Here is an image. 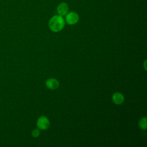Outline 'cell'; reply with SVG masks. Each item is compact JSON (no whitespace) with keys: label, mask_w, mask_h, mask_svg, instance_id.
<instances>
[{"label":"cell","mask_w":147,"mask_h":147,"mask_svg":"<svg viewBox=\"0 0 147 147\" xmlns=\"http://www.w3.org/2000/svg\"><path fill=\"white\" fill-rule=\"evenodd\" d=\"M138 125L142 129V130H146V127H147V124H146V118L144 117L142 118L140 121L138 123Z\"/></svg>","instance_id":"7"},{"label":"cell","mask_w":147,"mask_h":147,"mask_svg":"<svg viewBox=\"0 0 147 147\" xmlns=\"http://www.w3.org/2000/svg\"><path fill=\"white\" fill-rule=\"evenodd\" d=\"M65 22L63 17L57 14L51 18L48 22V26L52 32H59L64 28Z\"/></svg>","instance_id":"1"},{"label":"cell","mask_w":147,"mask_h":147,"mask_svg":"<svg viewBox=\"0 0 147 147\" xmlns=\"http://www.w3.org/2000/svg\"><path fill=\"white\" fill-rule=\"evenodd\" d=\"M79 20V14L75 11L68 12L65 15V22L68 25H74L76 24Z\"/></svg>","instance_id":"2"},{"label":"cell","mask_w":147,"mask_h":147,"mask_svg":"<svg viewBox=\"0 0 147 147\" xmlns=\"http://www.w3.org/2000/svg\"><path fill=\"white\" fill-rule=\"evenodd\" d=\"M112 100L116 105H121L124 101L123 95L119 92H115L112 96Z\"/></svg>","instance_id":"6"},{"label":"cell","mask_w":147,"mask_h":147,"mask_svg":"<svg viewBox=\"0 0 147 147\" xmlns=\"http://www.w3.org/2000/svg\"><path fill=\"white\" fill-rule=\"evenodd\" d=\"M40 134V131L38 129H34L32 131V136L33 137H37Z\"/></svg>","instance_id":"8"},{"label":"cell","mask_w":147,"mask_h":147,"mask_svg":"<svg viewBox=\"0 0 147 147\" xmlns=\"http://www.w3.org/2000/svg\"><path fill=\"white\" fill-rule=\"evenodd\" d=\"M49 121L47 117L45 116H41L38 118L37 121V126L38 129L41 130H46L49 126Z\"/></svg>","instance_id":"3"},{"label":"cell","mask_w":147,"mask_h":147,"mask_svg":"<svg viewBox=\"0 0 147 147\" xmlns=\"http://www.w3.org/2000/svg\"><path fill=\"white\" fill-rule=\"evenodd\" d=\"M69 10V7L67 3L61 2L57 6V14L61 16H65Z\"/></svg>","instance_id":"4"},{"label":"cell","mask_w":147,"mask_h":147,"mask_svg":"<svg viewBox=\"0 0 147 147\" xmlns=\"http://www.w3.org/2000/svg\"><path fill=\"white\" fill-rule=\"evenodd\" d=\"M45 84L47 87L51 90L57 89L59 86V82L54 78H49L45 82Z\"/></svg>","instance_id":"5"}]
</instances>
